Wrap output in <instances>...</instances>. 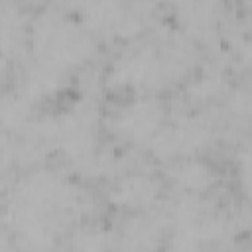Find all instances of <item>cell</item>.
<instances>
[{
	"instance_id": "cell-6",
	"label": "cell",
	"mask_w": 252,
	"mask_h": 252,
	"mask_svg": "<svg viewBox=\"0 0 252 252\" xmlns=\"http://www.w3.org/2000/svg\"><path fill=\"white\" fill-rule=\"evenodd\" d=\"M219 136L220 126L211 112L185 108L169 114L163 128L148 146L146 154L161 163L205 156L217 144Z\"/></svg>"
},
{
	"instance_id": "cell-4",
	"label": "cell",
	"mask_w": 252,
	"mask_h": 252,
	"mask_svg": "<svg viewBox=\"0 0 252 252\" xmlns=\"http://www.w3.org/2000/svg\"><path fill=\"white\" fill-rule=\"evenodd\" d=\"M167 222L169 238L187 242L205 252L209 246H220L238 232V213L226 211L213 195L173 193L159 205Z\"/></svg>"
},
{
	"instance_id": "cell-3",
	"label": "cell",
	"mask_w": 252,
	"mask_h": 252,
	"mask_svg": "<svg viewBox=\"0 0 252 252\" xmlns=\"http://www.w3.org/2000/svg\"><path fill=\"white\" fill-rule=\"evenodd\" d=\"M96 45L98 39L73 10L43 6L30 18L24 59L73 81V75L94 59Z\"/></svg>"
},
{
	"instance_id": "cell-9",
	"label": "cell",
	"mask_w": 252,
	"mask_h": 252,
	"mask_svg": "<svg viewBox=\"0 0 252 252\" xmlns=\"http://www.w3.org/2000/svg\"><path fill=\"white\" fill-rule=\"evenodd\" d=\"M169 238L159 207L130 213L112 226V252H156Z\"/></svg>"
},
{
	"instance_id": "cell-5",
	"label": "cell",
	"mask_w": 252,
	"mask_h": 252,
	"mask_svg": "<svg viewBox=\"0 0 252 252\" xmlns=\"http://www.w3.org/2000/svg\"><path fill=\"white\" fill-rule=\"evenodd\" d=\"M169 114L161 94H124L102 114V128L126 150L146 152Z\"/></svg>"
},
{
	"instance_id": "cell-1",
	"label": "cell",
	"mask_w": 252,
	"mask_h": 252,
	"mask_svg": "<svg viewBox=\"0 0 252 252\" xmlns=\"http://www.w3.org/2000/svg\"><path fill=\"white\" fill-rule=\"evenodd\" d=\"M91 205L73 173L43 163L28 167L4 195L6 230L26 252H51L73 224L89 219Z\"/></svg>"
},
{
	"instance_id": "cell-7",
	"label": "cell",
	"mask_w": 252,
	"mask_h": 252,
	"mask_svg": "<svg viewBox=\"0 0 252 252\" xmlns=\"http://www.w3.org/2000/svg\"><path fill=\"white\" fill-rule=\"evenodd\" d=\"M96 39L126 43L142 35L154 24L152 4L87 2L73 10Z\"/></svg>"
},
{
	"instance_id": "cell-16",
	"label": "cell",
	"mask_w": 252,
	"mask_h": 252,
	"mask_svg": "<svg viewBox=\"0 0 252 252\" xmlns=\"http://www.w3.org/2000/svg\"><path fill=\"white\" fill-rule=\"evenodd\" d=\"M51 252H53V250H51Z\"/></svg>"
},
{
	"instance_id": "cell-8",
	"label": "cell",
	"mask_w": 252,
	"mask_h": 252,
	"mask_svg": "<svg viewBox=\"0 0 252 252\" xmlns=\"http://www.w3.org/2000/svg\"><path fill=\"white\" fill-rule=\"evenodd\" d=\"M163 179L154 169L132 161L112 179H108L106 201L122 215L152 211L161 205Z\"/></svg>"
},
{
	"instance_id": "cell-11",
	"label": "cell",
	"mask_w": 252,
	"mask_h": 252,
	"mask_svg": "<svg viewBox=\"0 0 252 252\" xmlns=\"http://www.w3.org/2000/svg\"><path fill=\"white\" fill-rule=\"evenodd\" d=\"M161 179L173 193L213 195L220 185V171L209 158L195 156L163 163Z\"/></svg>"
},
{
	"instance_id": "cell-13",
	"label": "cell",
	"mask_w": 252,
	"mask_h": 252,
	"mask_svg": "<svg viewBox=\"0 0 252 252\" xmlns=\"http://www.w3.org/2000/svg\"><path fill=\"white\" fill-rule=\"evenodd\" d=\"M67 252H112V226L96 219H83L63 236Z\"/></svg>"
},
{
	"instance_id": "cell-10",
	"label": "cell",
	"mask_w": 252,
	"mask_h": 252,
	"mask_svg": "<svg viewBox=\"0 0 252 252\" xmlns=\"http://www.w3.org/2000/svg\"><path fill=\"white\" fill-rule=\"evenodd\" d=\"M173 26L199 49L217 47L224 32L222 6L217 2H181L173 6Z\"/></svg>"
},
{
	"instance_id": "cell-12",
	"label": "cell",
	"mask_w": 252,
	"mask_h": 252,
	"mask_svg": "<svg viewBox=\"0 0 252 252\" xmlns=\"http://www.w3.org/2000/svg\"><path fill=\"white\" fill-rule=\"evenodd\" d=\"M37 114V104L16 87L0 93V134H4L8 140L24 134Z\"/></svg>"
},
{
	"instance_id": "cell-2",
	"label": "cell",
	"mask_w": 252,
	"mask_h": 252,
	"mask_svg": "<svg viewBox=\"0 0 252 252\" xmlns=\"http://www.w3.org/2000/svg\"><path fill=\"white\" fill-rule=\"evenodd\" d=\"M199 69V47L173 24H152L118 47L104 83L122 94H161Z\"/></svg>"
},
{
	"instance_id": "cell-14",
	"label": "cell",
	"mask_w": 252,
	"mask_h": 252,
	"mask_svg": "<svg viewBox=\"0 0 252 252\" xmlns=\"http://www.w3.org/2000/svg\"><path fill=\"white\" fill-rule=\"evenodd\" d=\"M156 252H203L201 248L197 246H191L187 242H181V240H175V238H167V242L158 248Z\"/></svg>"
},
{
	"instance_id": "cell-15",
	"label": "cell",
	"mask_w": 252,
	"mask_h": 252,
	"mask_svg": "<svg viewBox=\"0 0 252 252\" xmlns=\"http://www.w3.org/2000/svg\"><path fill=\"white\" fill-rule=\"evenodd\" d=\"M18 250V244L16 240L12 238V234L4 228H0V252H16Z\"/></svg>"
}]
</instances>
